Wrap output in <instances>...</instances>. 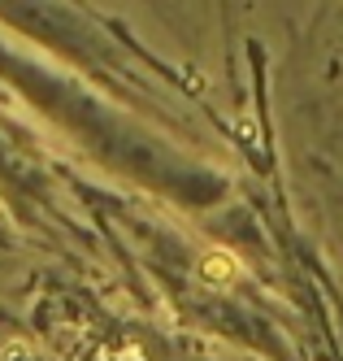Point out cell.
Masks as SVG:
<instances>
[{
	"label": "cell",
	"mask_w": 343,
	"mask_h": 361,
	"mask_svg": "<svg viewBox=\"0 0 343 361\" xmlns=\"http://www.w3.org/2000/svg\"><path fill=\"white\" fill-rule=\"evenodd\" d=\"M230 270H235V262H230L226 252H213V257L204 262V274H208V279H218V283H226V279H230Z\"/></svg>",
	"instance_id": "obj_1"
}]
</instances>
